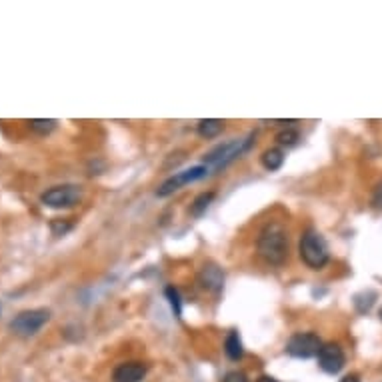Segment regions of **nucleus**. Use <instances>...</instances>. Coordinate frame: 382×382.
I'll list each match as a JSON object with an SVG mask.
<instances>
[{
    "label": "nucleus",
    "mask_w": 382,
    "mask_h": 382,
    "mask_svg": "<svg viewBox=\"0 0 382 382\" xmlns=\"http://www.w3.org/2000/svg\"><path fill=\"white\" fill-rule=\"evenodd\" d=\"M71 230V224H64V222H60V219H56L53 222V233H55L56 237H62L64 233H69Z\"/></svg>",
    "instance_id": "nucleus-19"
},
{
    "label": "nucleus",
    "mask_w": 382,
    "mask_h": 382,
    "mask_svg": "<svg viewBox=\"0 0 382 382\" xmlns=\"http://www.w3.org/2000/svg\"><path fill=\"white\" fill-rule=\"evenodd\" d=\"M256 382H278L276 379H273V376H260Z\"/></svg>",
    "instance_id": "nucleus-21"
},
{
    "label": "nucleus",
    "mask_w": 382,
    "mask_h": 382,
    "mask_svg": "<svg viewBox=\"0 0 382 382\" xmlns=\"http://www.w3.org/2000/svg\"><path fill=\"white\" fill-rule=\"evenodd\" d=\"M298 253H300L302 262H304L309 269H312V271L325 269L328 264V258H330L327 242H325L322 235H318L316 230H307V233L300 237Z\"/></svg>",
    "instance_id": "nucleus-2"
},
{
    "label": "nucleus",
    "mask_w": 382,
    "mask_h": 382,
    "mask_svg": "<svg viewBox=\"0 0 382 382\" xmlns=\"http://www.w3.org/2000/svg\"><path fill=\"white\" fill-rule=\"evenodd\" d=\"M224 128V122L219 120V118H204V120H199V134L202 138H215L219 136Z\"/></svg>",
    "instance_id": "nucleus-13"
},
{
    "label": "nucleus",
    "mask_w": 382,
    "mask_h": 382,
    "mask_svg": "<svg viewBox=\"0 0 382 382\" xmlns=\"http://www.w3.org/2000/svg\"><path fill=\"white\" fill-rule=\"evenodd\" d=\"M224 352L230 361H240L244 356V346L240 340V334L237 330H230L224 338Z\"/></svg>",
    "instance_id": "nucleus-11"
},
{
    "label": "nucleus",
    "mask_w": 382,
    "mask_h": 382,
    "mask_svg": "<svg viewBox=\"0 0 382 382\" xmlns=\"http://www.w3.org/2000/svg\"><path fill=\"white\" fill-rule=\"evenodd\" d=\"M210 172V168L208 166H192V168H188V170H182V172H176L174 176H170V179H166V181L161 184V188L156 190V194L158 197H168V194H172V192H176L179 188H182L184 184H190V182H197L204 179L206 174Z\"/></svg>",
    "instance_id": "nucleus-7"
},
{
    "label": "nucleus",
    "mask_w": 382,
    "mask_h": 382,
    "mask_svg": "<svg viewBox=\"0 0 382 382\" xmlns=\"http://www.w3.org/2000/svg\"><path fill=\"white\" fill-rule=\"evenodd\" d=\"M340 382H361V381H358V376H356V374H348V376H345Z\"/></svg>",
    "instance_id": "nucleus-20"
},
{
    "label": "nucleus",
    "mask_w": 382,
    "mask_h": 382,
    "mask_svg": "<svg viewBox=\"0 0 382 382\" xmlns=\"http://www.w3.org/2000/svg\"><path fill=\"white\" fill-rule=\"evenodd\" d=\"M51 320V310L46 309H30L22 310L20 314L15 316L10 322V330L19 336H33L37 334L40 328Z\"/></svg>",
    "instance_id": "nucleus-4"
},
{
    "label": "nucleus",
    "mask_w": 382,
    "mask_h": 382,
    "mask_svg": "<svg viewBox=\"0 0 382 382\" xmlns=\"http://www.w3.org/2000/svg\"><path fill=\"white\" fill-rule=\"evenodd\" d=\"M146 376V364L136 363H122L118 364L112 372V382H143Z\"/></svg>",
    "instance_id": "nucleus-9"
},
{
    "label": "nucleus",
    "mask_w": 382,
    "mask_h": 382,
    "mask_svg": "<svg viewBox=\"0 0 382 382\" xmlns=\"http://www.w3.org/2000/svg\"><path fill=\"white\" fill-rule=\"evenodd\" d=\"M164 294H166V298H168V302H170V309H172V312H174V314L181 318L182 302H181V294H179V291H176L174 286H166Z\"/></svg>",
    "instance_id": "nucleus-16"
},
{
    "label": "nucleus",
    "mask_w": 382,
    "mask_h": 382,
    "mask_svg": "<svg viewBox=\"0 0 382 382\" xmlns=\"http://www.w3.org/2000/svg\"><path fill=\"white\" fill-rule=\"evenodd\" d=\"M212 199H215V192H202V194H199L194 199V202H192V206H190V215L201 217L202 212L208 208V204L212 202Z\"/></svg>",
    "instance_id": "nucleus-14"
},
{
    "label": "nucleus",
    "mask_w": 382,
    "mask_h": 382,
    "mask_svg": "<svg viewBox=\"0 0 382 382\" xmlns=\"http://www.w3.org/2000/svg\"><path fill=\"white\" fill-rule=\"evenodd\" d=\"M199 282L204 291L220 292L224 286V273L217 264H204L199 273Z\"/></svg>",
    "instance_id": "nucleus-10"
},
{
    "label": "nucleus",
    "mask_w": 382,
    "mask_h": 382,
    "mask_svg": "<svg viewBox=\"0 0 382 382\" xmlns=\"http://www.w3.org/2000/svg\"><path fill=\"white\" fill-rule=\"evenodd\" d=\"M379 316H381V320H382V309L379 310Z\"/></svg>",
    "instance_id": "nucleus-22"
},
{
    "label": "nucleus",
    "mask_w": 382,
    "mask_h": 382,
    "mask_svg": "<svg viewBox=\"0 0 382 382\" xmlns=\"http://www.w3.org/2000/svg\"><path fill=\"white\" fill-rule=\"evenodd\" d=\"M318 366L328 372V374H338L343 368H345L346 356L345 350L340 348V345L336 343H328V345H322L320 352H318Z\"/></svg>",
    "instance_id": "nucleus-8"
},
{
    "label": "nucleus",
    "mask_w": 382,
    "mask_h": 382,
    "mask_svg": "<svg viewBox=\"0 0 382 382\" xmlns=\"http://www.w3.org/2000/svg\"><path fill=\"white\" fill-rule=\"evenodd\" d=\"M82 199V190L76 184H58L42 192L40 202L51 208H73Z\"/></svg>",
    "instance_id": "nucleus-5"
},
{
    "label": "nucleus",
    "mask_w": 382,
    "mask_h": 382,
    "mask_svg": "<svg viewBox=\"0 0 382 382\" xmlns=\"http://www.w3.org/2000/svg\"><path fill=\"white\" fill-rule=\"evenodd\" d=\"M322 348V340L314 332H296L286 343V352L294 358H312L318 356Z\"/></svg>",
    "instance_id": "nucleus-6"
},
{
    "label": "nucleus",
    "mask_w": 382,
    "mask_h": 382,
    "mask_svg": "<svg viewBox=\"0 0 382 382\" xmlns=\"http://www.w3.org/2000/svg\"><path fill=\"white\" fill-rule=\"evenodd\" d=\"M222 382H248V379H246V374H244V372H240V370H233V372H228V374L222 379Z\"/></svg>",
    "instance_id": "nucleus-18"
},
{
    "label": "nucleus",
    "mask_w": 382,
    "mask_h": 382,
    "mask_svg": "<svg viewBox=\"0 0 382 382\" xmlns=\"http://www.w3.org/2000/svg\"><path fill=\"white\" fill-rule=\"evenodd\" d=\"M28 127L38 134H48L56 128V120H53V118H35V120H28Z\"/></svg>",
    "instance_id": "nucleus-15"
},
{
    "label": "nucleus",
    "mask_w": 382,
    "mask_h": 382,
    "mask_svg": "<svg viewBox=\"0 0 382 382\" xmlns=\"http://www.w3.org/2000/svg\"><path fill=\"white\" fill-rule=\"evenodd\" d=\"M253 134L251 136H246V138H235V140H230V143H224V145H219L217 148H212L206 156H204V166H208V168H215V170H219V168H224L226 164H230L237 156H240L244 150H248V146L253 145Z\"/></svg>",
    "instance_id": "nucleus-3"
},
{
    "label": "nucleus",
    "mask_w": 382,
    "mask_h": 382,
    "mask_svg": "<svg viewBox=\"0 0 382 382\" xmlns=\"http://www.w3.org/2000/svg\"><path fill=\"white\" fill-rule=\"evenodd\" d=\"M256 251L269 264H282L289 256V233L280 222H266L256 240Z\"/></svg>",
    "instance_id": "nucleus-1"
},
{
    "label": "nucleus",
    "mask_w": 382,
    "mask_h": 382,
    "mask_svg": "<svg viewBox=\"0 0 382 382\" xmlns=\"http://www.w3.org/2000/svg\"><path fill=\"white\" fill-rule=\"evenodd\" d=\"M276 140H278L280 146H294L296 140H298V132L294 128H286V130H282V132L276 134Z\"/></svg>",
    "instance_id": "nucleus-17"
},
{
    "label": "nucleus",
    "mask_w": 382,
    "mask_h": 382,
    "mask_svg": "<svg viewBox=\"0 0 382 382\" xmlns=\"http://www.w3.org/2000/svg\"><path fill=\"white\" fill-rule=\"evenodd\" d=\"M260 163L262 166L266 168V170H278L282 163H284V152L280 150V148H269V150H264L262 152V156H260Z\"/></svg>",
    "instance_id": "nucleus-12"
}]
</instances>
